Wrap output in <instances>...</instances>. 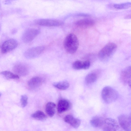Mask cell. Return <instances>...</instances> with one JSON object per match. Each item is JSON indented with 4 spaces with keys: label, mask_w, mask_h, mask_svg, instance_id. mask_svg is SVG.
<instances>
[{
    "label": "cell",
    "mask_w": 131,
    "mask_h": 131,
    "mask_svg": "<svg viewBox=\"0 0 131 131\" xmlns=\"http://www.w3.org/2000/svg\"><path fill=\"white\" fill-rule=\"evenodd\" d=\"M121 79L124 84L128 83L131 80V66L126 67L121 71Z\"/></svg>",
    "instance_id": "cell-10"
},
{
    "label": "cell",
    "mask_w": 131,
    "mask_h": 131,
    "mask_svg": "<svg viewBox=\"0 0 131 131\" xmlns=\"http://www.w3.org/2000/svg\"><path fill=\"white\" fill-rule=\"evenodd\" d=\"M113 7L118 9H124L131 7V2H127L125 3L114 4Z\"/></svg>",
    "instance_id": "cell-22"
},
{
    "label": "cell",
    "mask_w": 131,
    "mask_h": 131,
    "mask_svg": "<svg viewBox=\"0 0 131 131\" xmlns=\"http://www.w3.org/2000/svg\"><path fill=\"white\" fill-rule=\"evenodd\" d=\"M101 96L104 101L106 103L109 104L117 100L118 94L117 92L114 89L109 86H106L102 89Z\"/></svg>",
    "instance_id": "cell-3"
},
{
    "label": "cell",
    "mask_w": 131,
    "mask_h": 131,
    "mask_svg": "<svg viewBox=\"0 0 131 131\" xmlns=\"http://www.w3.org/2000/svg\"><path fill=\"white\" fill-rule=\"evenodd\" d=\"M129 117L131 118V113L130 114V115L129 116Z\"/></svg>",
    "instance_id": "cell-28"
},
{
    "label": "cell",
    "mask_w": 131,
    "mask_h": 131,
    "mask_svg": "<svg viewBox=\"0 0 131 131\" xmlns=\"http://www.w3.org/2000/svg\"><path fill=\"white\" fill-rule=\"evenodd\" d=\"M129 85V86L131 89V80H129L127 83Z\"/></svg>",
    "instance_id": "cell-27"
},
{
    "label": "cell",
    "mask_w": 131,
    "mask_h": 131,
    "mask_svg": "<svg viewBox=\"0 0 131 131\" xmlns=\"http://www.w3.org/2000/svg\"><path fill=\"white\" fill-rule=\"evenodd\" d=\"M42 78L39 77H35L30 79L28 81V86L31 89H35L39 87L42 84Z\"/></svg>",
    "instance_id": "cell-13"
},
{
    "label": "cell",
    "mask_w": 131,
    "mask_h": 131,
    "mask_svg": "<svg viewBox=\"0 0 131 131\" xmlns=\"http://www.w3.org/2000/svg\"><path fill=\"white\" fill-rule=\"evenodd\" d=\"M64 120L66 122L75 128H78L81 124V121L79 119L74 117L71 115H67L65 116Z\"/></svg>",
    "instance_id": "cell-11"
},
{
    "label": "cell",
    "mask_w": 131,
    "mask_h": 131,
    "mask_svg": "<svg viewBox=\"0 0 131 131\" xmlns=\"http://www.w3.org/2000/svg\"><path fill=\"white\" fill-rule=\"evenodd\" d=\"M28 97L25 95H22L20 98V103L22 107H25L27 105L28 102Z\"/></svg>",
    "instance_id": "cell-24"
},
{
    "label": "cell",
    "mask_w": 131,
    "mask_h": 131,
    "mask_svg": "<svg viewBox=\"0 0 131 131\" xmlns=\"http://www.w3.org/2000/svg\"><path fill=\"white\" fill-rule=\"evenodd\" d=\"M117 48L116 45L114 43L110 42L107 43L99 52V59L102 61H107L114 54Z\"/></svg>",
    "instance_id": "cell-2"
},
{
    "label": "cell",
    "mask_w": 131,
    "mask_h": 131,
    "mask_svg": "<svg viewBox=\"0 0 131 131\" xmlns=\"http://www.w3.org/2000/svg\"><path fill=\"white\" fill-rule=\"evenodd\" d=\"M72 67L75 70H80L83 69V62L78 60L75 61L72 64Z\"/></svg>",
    "instance_id": "cell-23"
},
{
    "label": "cell",
    "mask_w": 131,
    "mask_h": 131,
    "mask_svg": "<svg viewBox=\"0 0 131 131\" xmlns=\"http://www.w3.org/2000/svg\"><path fill=\"white\" fill-rule=\"evenodd\" d=\"M125 18L126 19H129L131 18V14H129L127 15L125 17Z\"/></svg>",
    "instance_id": "cell-26"
},
{
    "label": "cell",
    "mask_w": 131,
    "mask_h": 131,
    "mask_svg": "<svg viewBox=\"0 0 131 131\" xmlns=\"http://www.w3.org/2000/svg\"><path fill=\"white\" fill-rule=\"evenodd\" d=\"M83 69H87L89 68L90 65V62L89 61L87 60L83 61Z\"/></svg>",
    "instance_id": "cell-25"
},
{
    "label": "cell",
    "mask_w": 131,
    "mask_h": 131,
    "mask_svg": "<svg viewBox=\"0 0 131 131\" xmlns=\"http://www.w3.org/2000/svg\"><path fill=\"white\" fill-rule=\"evenodd\" d=\"M79 41L76 36L73 34H68L65 38L63 46L66 51L70 54L75 53L78 49Z\"/></svg>",
    "instance_id": "cell-1"
},
{
    "label": "cell",
    "mask_w": 131,
    "mask_h": 131,
    "mask_svg": "<svg viewBox=\"0 0 131 131\" xmlns=\"http://www.w3.org/2000/svg\"><path fill=\"white\" fill-rule=\"evenodd\" d=\"M13 70L17 75L22 76L26 75L28 73L27 67L25 65L21 63L15 65L14 67Z\"/></svg>",
    "instance_id": "cell-14"
},
{
    "label": "cell",
    "mask_w": 131,
    "mask_h": 131,
    "mask_svg": "<svg viewBox=\"0 0 131 131\" xmlns=\"http://www.w3.org/2000/svg\"><path fill=\"white\" fill-rule=\"evenodd\" d=\"M53 85L57 89L64 90L67 89L69 86V82L66 81H62L54 83Z\"/></svg>",
    "instance_id": "cell-18"
},
{
    "label": "cell",
    "mask_w": 131,
    "mask_h": 131,
    "mask_svg": "<svg viewBox=\"0 0 131 131\" xmlns=\"http://www.w3.org/2000/svg\"><path fill=\"white\" fill-rule=\"evenodd\" d=\"M55 104L52 102H49L46 104L45 107V110L47 114L50 117L54 116L55 112Z\"/></svg>",
    "instance_id": "cell-17"
},
{
    "label": "cell",
    "mask_w": 131,
    "mask_h": 131,
    "mask_svg": "<svg viewBox=\"0 0 131 131\" xmlns=\"http://www.w3.org/2000/svg\"><path fill=\"white\" fill-rule=\"evenodd\" d=\"M118 120L119 125L125 131H131V119L129 116L120 115Z\"/></svg>",
    "instance_id": "cell-9"
},
{
    "label": "cell",
    "mask_w": 131,
    "mask_h": 131,
    "mask_svg": "<svg viewBox=\"0 0 131 131\" xmlns=\"http://www.w3.org/2000/svg\"><path fill=\"white\" fill-rule=\"evenodd\" d=\"M1 74L5 78L7 79H17L19 78L18 75L9 71H3L1 73Z\"/></svg>",
    "instance_id": "cell-20"
},
{
    "label": "cell",
    "mask_w": 131,
    "mask_h": 131,
    "mask_svg": "<svg viewBox=\"0 0 131 131\" xmlns=\"http://www.w3.org/2000/svg\"><path fill=\"white\" fill-rule=\"evenodd\" d=\"M18 43L15 39H10L5 41L2 45L1 51L2 53H5L15 49L17 46Z\"/></svg>",
    "instance_id": "cell-8"
},
{
    "label": "cell",
    "mask_w": 131,
    "mask_h": 131,
    "mask_svg": "<svg viewBox=\"0 0 131 131\" xmlns=\"http://www.w3.org/2000/svg\"><path fill=\"white\" fill-rule=\"evenodd\" d=\"M119 128V124L115 120L111 118L105 119L103 131H118Z\"/></svg>",
    "instance_id": "cell-7"
},
{
    "label": "cell",
    "mask_w": 131,
    "mask_h": 131,
    "mask_svg": "<svg viewBox=\"0 0 131 131\" xmlns=\"http://www.w3.org/2000/svg\"><path fill=\"white\" fill-rule=\"evenodd\" d=\"M40 32V30L38 29L34 28H28L23 34L22 39L25 42H29L32 40Z\"/></svg>",
    "instance_id": "cell-4"
},
{
    "label": "cell",
    "mask_w": 131,
    "mask_h": 131,
    "mask_svg": "<svg viewBox=\"0 0 131 131\" xmlns=\"http://www.w3.org/2000/svg\"><path fill=\"white\" fill-rule=\"evenodd\" d=\"M105 119L102 117L96 116L93 117L90 121L91 124L95 127H100L103 126Z\"/></svg>",
    "instance_id": "cell-15"
},
{
    "label": "cell",
    "mask_w": 131,
    "mask_h": 131,
    "mask_svg": "<svg viewBox=\"0 0 131 131\" xmlns=\"http://www.w3.org/2000/svg\"><path fill=\"white\" fill-rule=\"evenodd\" d=\"M97 77L94 73H90L88 74L85 79V81L88 84H90L94 82L96 80Z\"/></svg>",
    "instance_id": "cell-21"
},
{
    "label": "cell",
    "mask_w": 131,
    "mask_h": 131,
    "mask_svg": "<svg viewBox=\"0 0 131 131\" xmlns=\"http://www.w3.org/2000/svg\"><path fill=\"white\" fill-rule=\"evenodd\" d=\"M71 104L70 102L65 99H61L59 101L57 105V111L60 113L64 112L70 108Z\"/></svg>",
    "instance_id": "cell-12"
},
{
    "label": "cell",
    "mask_w": 131,
    "mask_h": 131,
    "mask_svg": "<svg viewBox=\"0 0 131 131\" xmlns=\"http://www.w3.org/2000/svg\"><path fill=\"white\" fill-rule=\"evenodd\" d=\"M34 22L38 25L49 27L59 26L63 24L60 20L51 19H39L35 20Z\"/></svg>",
    "instance_id": "cell-5"
},
{
    "label": "cell",
    "mask_w": 131,
    "mask_h": 131,
    "mask_svg": "<svg viewBox=\"0 0 131 131\" xmlns=\"http://www.w3.org/2000/svg\"><path fill=\"white\" fill-rule=\"evenodd\" d=\"M95 24L94 21L90 19H84L76 21L75 24L77 26L83 27H87L93 26Z\"/></svg>",
    "instance_id": "cell-16"
},
{
    "label": "cell",
    "mask_w": 131,
    "mask_h": 131,
    "mask_svg": "<svg viewBox=\"0 0 131 131\" xmlns=\"http://www.w3.org/2000/svg\"><path fill=\"white\" fill-rule=\"evenodd\" d=\"M45 49V47L43 46H38L30 48L25 52L24 56L27 58H35L40 55Z\"/></svg>",
    "instance_id": "cell-6"
},
{
    "label": "cell",
    "mask_w": 131,
    "mask_h": 131,
    "mask_svg": "<svg viewBox=\"0 0 131 131\" xmlns=\"http://www.w3.org/2000/svg\"><path fill=\"white\" fill-rule=\"evenodd\" d=\"M31 117L33 118L39 120H45L47 118L46 115L42 111H38L31 115Z\"/></svg>",
    "instance_id": "cell-19"
}]
</instances>
